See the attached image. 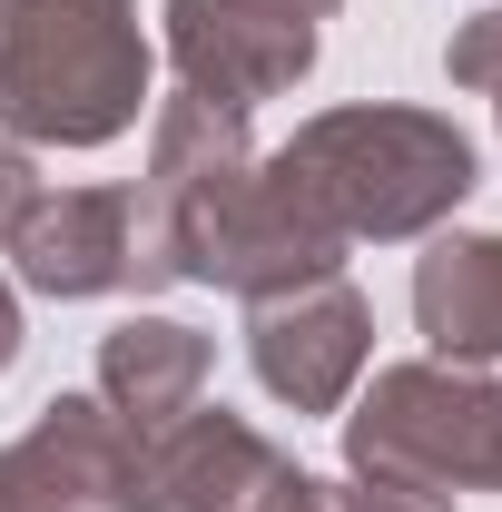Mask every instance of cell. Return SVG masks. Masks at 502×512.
<instances>
[{"mask_svg":"<svg viewBox=\"0 0 502 512\" xmlns=\"http://www.w3.org/2000/svg\"><path fill=\"white\" fill-rule=\"evenodd\" d=\"M325 512H453L443 493H404V483H325Z\"/></svg>","mask_w":502,"mask_h":512,"instance_id":"4fadbf2b","label":"cell"},{"mask_svg":"<svg viewBox=\"0 0 502 512\" xmlns=\"http://www.w3.org/2000/svg\"><path fill=\"white\" fill-rule=\"evenodd\" d=\"M158 50L178 69V89L217 99V109H256V99H286L315 79L325 30L256 10V0H158Z\"/></svg>","mask_w":502,"mask_h":512,"instance_id":"5b68a950","label":"cell"},{"mask_svg":"<svg viewBox=\"0 0 502 512\" xmlns=\"http://www.w3.org/2000/svg\"><path fill=\"white\" fill-rule=\"evenodd\" d=\"M158 50L138 0H0V138L30 158L119 148L148 109Z\"/></svg>","mask_w":502,"mask_h":512,"instance_id":"7a4b0ae2","label":"cell"},{"mask_svg":"<svg viewBox=\"0 0 502 512\" xmlns=\"http://www.w3.org/2000/svg\"><path fill=\"white\" fill-rule=\"evenodd\" d=\"M207 384H217V335H197L188 316H119L99 335V365H89V394L128 434L207 404Z\"/></svg>","mask_w":502,"mask_h":512,"instance_id":"30bf717a","label":"cell"},{"mask_svg":"<svg viewBox=\"0 0 502 512\" xmlns=\"http://www.w3.org/2000/svg\"><path fill=\"white\" fill-rule=\"evenodd\" d=\"M10 286L89 306V296H138V197L128 188H40V207L10 227Z\"/></svg>","mask_w":502,"mask_h":512,"instance_id":"8992f818","label":"cell"},{"mask_svg":"<svg viewBox=\"0 0 502 512\" xmlns=\"http://www.w3.org/2000/svg\"><path fill=\"white\" fill-rule=\"evenodd\" d=\"M0 512H128V424L89 384L0 444Z\"/></svg>","mask_w":502,"mask_h":512,"instance_id":"ba28073f","label":"cell"},{"mask_svg":"<svg viewBox=\"0 0 502 512\" xmlns=\"http://www.w3.org/2000/svg\"><path fill=\"white\" fill-rule=\"evenodd\" d=\"M247 365L266 384V404L345 414L355 384L375 375V306H365V286L335 266V276H306L286 296H256L247 306Z\"/></svg>","mask_w":502,"mask_h":512,"instance_id":"277c9868","label":"cell"},{"mask_svg":"<svg viewBox=\"0 0 502 512\" xmlns=\"http://www.w3.org/2000/svg\"><path fill=\"white\" fill-rule=\"evenodd\" d=\"M286 463V444L237 404H188L148 434H128V512H237Z\"/></svg>","mask_w":502,"mask_h":512,"instance_id":"52a82bcc","label":"cell"},{"mask_svg":"<svg viewBox=\"0 0 502 512\" xmlns=\"http://www.w3.org/2000/svg\"><path fill=\"white\" fill-rule=\"evenodd\" d=\"M237 512H325V483H315L306 463L286 453V463H276V473H266V483H256V493H247Z\"/></svg>","mask_w":502,"mask_h":512,"instance_id":"5bb4252c","label":"cell"},{"mask_svg":"<svg viewBox=\"0 0 502 512\" xmlns=\"http://www.w3.org/2000/svg\"><path fill=\"white\" fill-rule=\"evenodd\" d=\"M414 335L443 365H502V227H434L414 256Z\"/></svg>","mask_w":502,"mask_h":512,"instance_id":"9c48e42d","label":"cell"},{"mask_svg":"<svg viewBox=\"0 0 502 512\" xmlns=\"http://www.w3.org/2000/svg\"><path fill=\"white\" fill-rule=\"evenodd\" d=\"M443 79L473 89V99H502V0H483V10L453 20V40H443Z\"/></svg>","mask_w":502,"mask_h":512,"instance_id":"8fae6325","label":"cell"},{"mask_svg":"<svg viewBox=\"0 0 502 512\" xmlns=\"http://www.w3.org/2000/svg\"><path fill=\"white\" fill-rule=\"evenodd\" d=\"M345 424V473L355 483H404V493H502V365H443L404 355L355 384Z\"/></svg>","mask_w":502,"mask_h":512,"instance_id":"3957f363","label":"cell"},{"mask_svg":"<svg viewBox=\"0 0 502 512\" xmlns=\"http://www.w3.org/2000/svg\"><path fill=\"white\" fill-rule=\"evenodd\" d=\"M40 188H50V178H40V158H30L20 138H0V247H10V227L40 207Z\"/></svg>","mask_w":502,"mask_h":512,"instance_id":"7c38bea8","label":"cell"},{"mask_svg":"<svg viewBox=\"0 0 502 512\" xmlns=\"http://www.w3.org/2000/svg\"><path fill=\"white\" fill-rule=\"evenodd\" d=\"M266 168L315 207V227L335 247H414V237L453 227L463 197L483 188L473 138L414 99L315 109V119H296V138L266 148Z\"/></svg>","mask_w":502,"mask_h":512,"instance_id":"6da1fadb","label":"cell"},{"mask_svg":"<svg viewBox=\"0 0 502 512\" xmlns=\"http://www.w3.org/2000/svg\"><path fill=\"white\" fill-rule=\"evenodd\" d=\"M20 345H30V316H20V286H10V266H0V375L20 365Z\"/></svg>","mask_w":502,"mask_h":512,"instance_id":"9a60e30c","label":"cell"},{"mask_svg":"<svg viewBox=\"0 0 502 512\" xmlns=\"http://www.w3.org/2000/svg\"><path fill=\"white\" fill-rule=\"evenodd\" d=\"M256 10H286V20H315V30H325V20H335L345 0H256Z\"/></svg>","mask_w":502,"mask_h":512,"instance_id":"2e32d148","label":"cell"},{"mask_svg":"<svg viewBox=\"0 0 502 512\" xmlns=\"http://www.w3.org/2000/svg\"><path fill=\"white\" fill-rule=\"evenodd\" d=\"M493 119H502V99H493Z\"/></svg>","mask_w":502,"mask_h":512,"instance_id":"e0dca14e","label":"cell"}]
</instances>
